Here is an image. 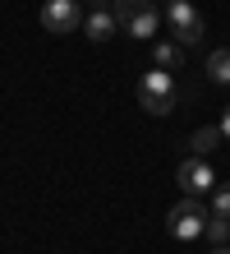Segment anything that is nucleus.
<instances>
[{
    "label": "nucleus",
    "instance_id": "9b49d317",
    "mask_svg": "<svg viewBox=\"0 0 230 254\" xmlns=\"http://www.w3.org/2000/svg\"><path fill=\"white\" fill-rule=\"evenodd\" d=\"M157 65L161 69H180L184 65V47L180 42H157Z\"/></svg>",
    "mask_w": 230,
    "mask_h": 254
},
{
    "label": "nucleus",
    "instance_id": "1a4fd4ad",
    "mask_svg": "<svg viewBox=\"0 0 230 254\" xmlns=\"http://www.w3.org/2000/svg\"><path fill=\"white\" fill-rule=\"evenodd\" d=\"M207 79L212 83H230V47H217L207 56Z\"/></svg>",
    "mask_w": 230,
    "mask_h": 254
},
{
    "label": "nucleus",
    "instance_id": "2eb2a0df",
    "mask_svg": "<svg viewBox=\"0 0 230 254\" xmlns=\"http://www.w3.org/2000/svg\"><path fill=\"white\" fill-rule=\"evenodd\" d=\"M212 254H230V250H226V245H217V250H212Z\"/></svg>",
    "mask_w": 230,
    "mask_h": 254
},
{
    "label": "nucleus",
    "instance_id": "7ed1b4c3",
    "mask_svg": "<svg viewBox=\"0 0 230 254\" xmlns=\"http://www.w3.org/2000/svg\"><path fill=\"white\" fill-rule=\"evenodd\" d=\"M166 19H171L180 47H193V42H203V14H198L189 0H171V5H166Z\"/></svg>",
    "mask_w": 230,
    "mask_h": 254
},
{
    "label": "nucleus",
    "instance_id": "0eeeda50",
    "mask_svg": "<svg viewBox=\"0 0 230 254\" xmlns=\"http://www.w3.org/2000/svg\"><path fill=\"white\" fill-rule=\"evenodd\" d=\"M125 28H129V37H138V42H143V37H157V28H161V9H157V5L138 9Z\"/></svg>",
    "mask_w": 230,
    "mask_h": 254
},
{
    "label": "nucleus",
    "instance_id": "f8f14e48",
    "mask_svg": "<svg viewBox=\"0 0 230 254\" xmlns=\"http://www.w3.org/2000/svg\"><path fill=\"white\" fill-rule=\"evenodd\" d=\"M147 5H152V0H111V14H115V23L125 28L134 14H138V9H147Z\"/></svg>",
    "mask_w": 230,
    "mask_h": 254
},
{
    "label": "nucleus",
    "instance_id": "39448f33",
    "mask_svg": "<svg viewBox=\"0 0 230 254\" xmlns=\"http://www.w3.org/2000/svg\"><path fill=\"white\" fill-rule=\"evenodd\" d=\"M42 28L55 33V37H65V33H74V28H83V14H79L74 0H46L42 5Z\"/></svg>",
    "mask_w": 230,
    "mask_h": 254
},
{
    "label": "nucleus",
    "instance_id": "423d86ee",
    "mask_svg": "<svg viewBox=\"0 0 230 254\" xmlns=\"http://www.w3.org/2000/svg\"><path fill=\"white\" fill-rule=\"evenodd\" d=\"M115 28H120V23H115V14H111V9H92L88 19H83V33H88L92 42H106V37H115Z\"/></svg>",
    "mask_w": 230,
    "mask_h": 254
},
{
    "label": "nucleus",
    "instance_id": "9d476101",
    "mask_svg": "<svg viewBox=\"0 0 230 254\" xmlns=\"http://www.w3.org/2000/svg\"><path fill=\"white\" fill-rule=\"evenodd\" d=\"M203 236H207L212 245H226V241H230V217H226V213H207Z\"/></svg>",
    "mask_w": 230,
    "mask_h": 254
},
{
    "label": "nucleus",
    "instance_id": "f257e3e1",
    "mask_svg": "<svg viewBox=\"0 0 230 254\" xmlns=\"http://www.w3.org/2000/svg\"><path fill=\"white\" fill-rule=\"evenodd\" d=\"M207 213L212 208L203 203V199H193V194H184V199L166 213V231L175 236V241H193V236H203V227H207Z\"/></svg>",
    "mask_w": 230,
    "mask_h": 254
},
{
    "label": "nucleus",
    "instance_id": "f03ea898",
    "mask_svg": "<svg viewBox=\"0 0 230 254\" xmlns=\"http://www.w3.org/2000/svg\"><path fill=\"white\" fill-rule=\"evenodd\" d=\"M138 102H143V111H152V116H166L175 107V83H171V74L161 65L138 79Z\"/></svg>",
    "mask_w": 230,
    "mask_h": 254
},
{
    "label": "nucleus",
    "instance_id": "20e7f679",
    "mask_svg": "<svg viewBox=\"0 0 230 254\" xmlns=\"http://www.w3.org/2000/svg\"><path fill=\"white\" fill-rule=\"evenodd\" d=\"M175 181H180V190H184V194H193V199H203V194L217 190V176H212L207 157H189V162H180Z\"/></svg>",
    "mask_w": 230,
    "mask_h": 254
},
{
    "label": "nucleus",
    "instance_id": "4468645a",
    "mask_svg": "<svg viewBox=\"0 0 230 254\" xmlns=\"http://www.w3.org/2000/svg\"><path fill=\"white\" fill-rule=\"evenodd\" d=\"M221 134L230 139V107H226V116H221Z\"/></svg>",
    "mask_w": 230,
    "mask_h": 254
},
{
    "label": "nucleus",
    "instance_id": "6e6552de",
    "mask_svg": "<svg viewBox=\"0 0 230 254\" xmlns=\"http://www.w3.org/2000/svg\"><path fill=\"white\" fill-rule=\"evenodd\" d=\"M226 139L221 134V125H203V129H193V139H189V148H193V157H207L212 148H217Z\"/></svg>",
    "mask_w": 230,
    "mask_h": 254
},
{
    "label": "nucleus",
    "instance_id": "ddd939ff",
    "mask_svg": "<svg viewBox=\"0 0 230 254\" xmlns=\"http://www.w3.org/2000/svg\"><path fill=\"white\" fill-rule=\"evenodd\" d=\"M212 213H226L230 217V185H217V190H212Z\"/></svg>",
    "mask_w": 230,
    "mask_h": 254
}]
</instances>
